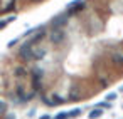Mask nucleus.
I'll return each instance as SVG.
<instances>
[{"label":"nucleus","mask_w":123,"mask_h":119,"mask_svg":"<svg viewBox=\"0 0 123 119\" xmlns=\"http://www.w3.org/2000/svg\"><path fill=\"white\" fill-rule=\"evenodd\" d=\"M83 7H84V0H73V2H69L68 7H66V15L73 17L76 14H79L83 10Z\"/></svg>","instance_id":"f257e3e1"},{"label":"nucleus","mask_w":123,"mask_h":119,"mask_svg":"<svg viewBox=\"0 0 123 119\" xmlns=\"http://www.w3.org/2000/svg\"><path fill=\"white\" fill-rule=\"evenodd\" d=\"M68 15L66 14H59V15H56L54 19H52V29H61V27H64L66 24H68Z\"/></svg>","instance_id":"f03ea898"},{"label":"nucleus","mask_w":123,"mask_h":119,"mask_svg":"<svg viewBox=\"0 0 123 119\" xmlns=\"http://www.w3.org/2000/svg\"><path fill=\"white\" fill-rule=\"evenodd\" d=\"M62 40H64V32L61 29H52V32H51V42L61 44Z\"/></svg>","instance_id":"7ed1b4c3"},{"label":"nucleus","mask_w":123,"mask_h":119,"mask_svg":"<svg viewBox=\"0 0 123 119\" xmlns=\"http://www.w3.org/2000/svg\"><path fill=\"white\" fill-rule=\"evenodd\" d=\"M20 57L22 59H32V44H24L20 49Z\"/></svg>","instance_id":"20e7f679"},{"label":"nucleus","mask_w":123,"mask_h":119,"mask_svg":"<svg viewBox=\"0 0 123 119\" xmlns=\"http://www.w3.org/2000/svg\"><path fill=\"white\" fill-rule=\"evenodd\" d=\"M101 114H103V109H93V111H89L88 117L89 119H98V117H101Z\"/></svg>","instance_id":"39448f33"},{"label":"nucleus","mask_w":123,"mask_h":119,"mask_svg":"<svg viewBox=\"0 0 123 119\" xmlns=\"http://www.w3.org/2000/svg\"><path fill=\"white\" fill-rule=\"evenodd\" d=\"M17 17L15 15H12V17H9V19H4V20H0V29H5V25H9L10 22H14Z\"/></svg>","instance_id":"423d86ee"},{"label":"nucleus","mask_w":123,"mask_h":119,"mask_svg":"<svg viewBox=\"0 0 123 119\" xmlns=\"http://www.w3.org/2000/svg\"><path fill=\"white\" fill-rule=\"evenodd\" d=\"M94 107H98V109H110V107H111V102H108V101L96 102V104H94Z\"/></svg>","instance_id":"0eeeda50"},{"label":"nucleus","mask_w":123,"mask_h":119,"mask_svg":"<svg viewBox=\"0 0 123 119\" xmlns=\"http://www.w3.org/2000/svg\"><path fill=\"white\" fill-rule=\"evenodd\" d=\"M81 112H83V109H81V107H76V109H73L71 112H68V117H69V119H71V117H76V116H79Z\"/></svg>","instance_id":"6e6552de"},{"label":"nucleus","mask_w":123,"mask_h":119,"mask_svg":"<svg viewBox=\"0 0 123 119\" xmlns=\"http://www.w3.org/2000/svg\"><path fill=\"white\" fill-rule=\"evenodd\" d=\"M116 97H118V94H116V92H110V94L106 96V101H108V102H111V101H115Z\"/></svg>","instance_id":"1a4fd4ad"},{"label":"nucleus","mask_w":123,"mask_h":119,"mask_svg":"<svg viewBox=\"0 0 123 119\" xmlns=\"http://www.w3.org/2000/svg\"><path fill=\"white\" fill-rule=\"evenodd\" d=\"M52 119H69V117H68V112H59V114H56Z\"/></svg>","instance_id":"9d476101"},{"label":"nucleus","mask_w":123,"mask_h":119,"mask_svg":"<svg viewBox=\"0 0 123 119\" xmlns=\"http://www.w3.org/2000/svg\"><path fill=\"white\" fill-rule=\"evenodd\" d=\"M14 9H15V0H12V2L5 7V12H10V10H14Z\"/></svg>","instance_id":"9b49d317"},{"label":"nucleus","mask_w":123,"mask_h":119,"mask_svg":"<svg viewBox=\"0 0 123 119\" xmlns=\"http://www.w3.org/2000/svg\"><path fill=\"white\" fill-rule=\"evenodd\" d=\"M5 111H7V104L4 101H0V114H5Z\"/></svg>","instance_id":"f8f14e48"},{"label":"nucleus","mask_w":123,"mask_h":119,"mask_svg":"<svg viewBox=\"0 0 123 119\" xmlns=\"http://www.w3.org/2000/svg\"><path fill=\"white\" fill-rule=\"evenodd\" d=\"M113 60H115V62H121V64H123V55H120V54H113Z\"/></svg>","instance_id":"ddd939ff"},{"label":"nucleus","mask_w":123,"mask_h":119,"mask_svg":"<svg viewBox=\"0 0 123 119\" xmlns=\"http://www.w3.org/2000/svg\"><path fill=\"white\" fill-rule=\"evenodd\" d=\"M17 42H19V39H12V40H10V42L7 44V47H14V45H15Z\"/></svg>","instance_id":"4468645a"},{"label":"nucleus","mask_w":123,"mask_h":119,"mask_svg":"<svg viewBox=\"0 0 123 119\" xmlns=\"http://www.w3.org/2000/svg\"><path fill=\"white\" fill-rule=\"evenodd\" d=\"M41 119H52V117H51L49 114H42V116H41Z\"/></svg>","instance_id":"2eb2a0df"},{"label":"nucleus","mask_w":123,"mask_h":119,"mask_svg":"<svg viewBox=\"0 0 123 119\" xmlns=\"http://www.w3.org/2000/svg\"><path fill=\"white\" fill-rule=\"evenodd\" d=\"M7 119H15V116H14V114H12V116H9V117H7Z\"/></svg>","instance_id":"dca6fc26"}]
</instances>
